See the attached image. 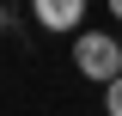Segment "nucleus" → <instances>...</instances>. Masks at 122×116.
Segmentation results:
<instances>
[{
    "label": "nucleus",
    "mask_w": 122,
    "mask_h": 116,
    "mask_svg": "<svg viewBox=\"0 0 122 116\" xmlns=\"http://www.w3.org/2000/svg\"><path fill=\"white\" fill-rule=\"evenodd\" d=\"M73 67L86 73V79H104V86H110V79L122 73V43L104 37V31H86V37L73 43Z\"/></svg>",
    "instance_id": "1"
},
{
    "label": "nucleus",
    "mask_w": 122,
    "mask_h": 116,
    "mask_svg": "<svg viewBox=\"0 0 122 116\" xmlns=\"http://www.w3.org/2000/svg\"><path fill=\"white\" fill-rule=\"evenodd\" d=\"M30 18L43 31H73L86 18V0H30Z\"/></svg>",
    "instance_id": "2"
},
{
    "label": "nucleus",
    "mask_w": 122,
    "mask_h": 116,
    "mask_svg": "<svg viewBox=\"0 0 122 116\" xmlns=\"http://www.w3.org/2000/svg\"><path fill=\"white\" fill-rule=\"evenodd\" d=\"M104 110H110V116H122V73L104 86Z\"/></svg>",
    "instance_id": "3"
},
{
    "label": "nucleus",
    "mask_w": 122,
    "mask_h": 116,
    "mask_svg": "<svg viewBox=\"0 0 122 116\" xmlns=\"http://www.w3.org/2000/svg\"><path fill=\"white\" fill-rule=\"evenodd\" d=\"M110 12H116V18H122V0H110Z\"/></svg>",
    "instance_id": "4"
},
{
    "label": "nucleus",
    "mask_w": 122,
    "mask_h": 116,
    "mask_svg": "<svg viewBox=\"0 0 122 116\" xmlns=\"http://www.w3.org/2000/svg\"><path fill=\"white\" fill-rule=\"evenodd\" d=\"M0 31H6V12H0Z\"/></svg>",
    "instance_id": "5"
}]
</instances>
